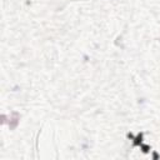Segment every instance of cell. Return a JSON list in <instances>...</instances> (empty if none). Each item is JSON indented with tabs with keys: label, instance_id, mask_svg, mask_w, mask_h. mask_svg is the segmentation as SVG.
<instances>
[{
	"label": "cell",
	"instance_id": "obj_1",
	"mask_svg": "<svg viewBox=\"0 0 160 160\" xmlns=\"http://www.w3.org/2000/svg\"><path fill=\"white\" fill-rule=\"evenodd\" d=\"M18 122H19V114H18V112H12L11 119H10V129L16 128Z\"/></svg>",
	"mask_w": 160,
	"mask_h": 160
}]
</instances>
